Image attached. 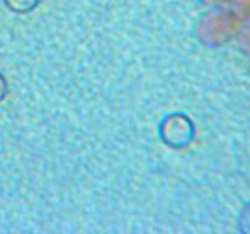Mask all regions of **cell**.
I'll return each mask as SVG.
<instances>
[{"label": "cell", "mask_w": 250, "mask_h": 234, "mask_svg": "<svg viewBox=\"0 0 250 234\" xmlns=\"http://www.w3.org/2000/svg\"><path fill=\"white\" fill-rule=\"evenodd\" d=\"M237 226L241 233L250 234V200L242 207L238 219H237Z\"/></svg>", "instance_id": "3"}, {"label": "cell", "mask_w": 250, "mask_h": 234, "mask_svg": "<svg viewBox=\"0 0 250 234\" xmlns=\"http://www.w3.org/2000/svg\"><path fill=\"white\" fill-rule=\"evenodd\" d=\"M7 93H9V83H7L5 76L0 73V102L4 101Z\"/></svg>", "instance_id": "4"}, {"label": "cell", "mask_w": 250, "mask_h": 234, "mask_svg": "<svg viewBox=\"0 0 250 234\" xmlns=\"http://www.w3.org/2000/svg\"><path fill=\"white\" fill-rule=\"evenodd\" d=\"M160 136L171 148H186L194 139V123L183 114H171L163 119Z\"/></svg>", "instance_id": "1"}, {"label": "cell", "mask_w": 250, "mask_h": 234, "mask_svg": "<svg viewBox=\"0 0 250 234\" xmlns=\"http://www.w3.org/2000/svg\"><path fill=\"white\" fill-rule=\"evenodd\" d=\"M243 44H244V48L250 53V21L247 26L246 31H244V37H243Z\"/></svg>", "instance_id": "5"}, {"label": "cell", "mask_w": 250, "mask_h": 234, "mask_svg": "<svg viewBox=\"0 0 250 234\" xmlns=\"http://www.w3.org/2000/svg\"><path fill=\"white\" fill-rule=\"evenodd\" d=\"M239 5H241L242 14L250 17V0H241Z\"/></svg>", "instance_id": "6"}, {"label": "cell", "mask_w": 250, "mask_h": 234, "mask_svg": "<svg viewBox=\"0 0 250 234\" xmlns=\"http://www.w3.org/2000/svg\"><path fill=\"white\" fill-rule=\"evenodd\" d=\"M4 5L14 14L26 15L36 10L42 0H2Z\"/></svg>", "instance_id": "2"}]
</instances>
